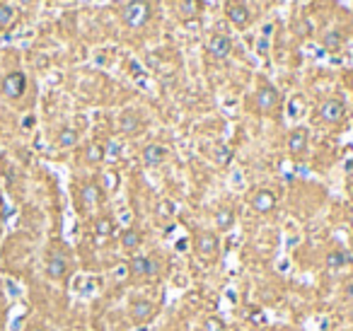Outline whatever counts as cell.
Returning a JSON list of instances; mask_svg holds the SVG:
<instances>
[{"label":"cell","instance_id":"6","mask_svg":"<svg viewBox=\"0 0 353 331\" xmlns=\"http://www.w3.org/2000/svg\"><path fill=\"white\" fill-rule=\"evenodd\" d=\"M317 116H320V121H324V124H339V121H344V116H346V104L341 102V99H337V97L324 99V102L320 104V109H317Z\"/></svg>","mask_w":353,"mask_h":331},{"label":"cell","instance_id":"26","mask_svg":"<svg viewBox=\"0 0 353 331\" xmlns=\"http://www.w3.org/2000/svg\"><path fill=\"white\" fill-rule=\"evenodd\" d=\"M24 331H46V329H44L41 324H29V326H27Z\"/></svg>","mask_w":353,"mask_h":331},{"label":"cell","instance_id":"27","mask_svg":"<svg viewBox=\"0 0 353 331\" xmlns=\"http://www.w3.org/2000/svg\"><path fill=\"white\" fill-rule=\"evenodd\" d=\"M348 87L353 90V73H351V78H348Z\"/></svg>","mask_w":353,"mask_h":331},{"label":"cell","instance_id":"2","mask_svg":"<svg viewBox=\"0 0 353 331\" xmlns=\"http://www.w3.org/2000/svg\"><path fill=\"white\" fill-rule=\"evenodd\" d=\"M121 17H123V22L129 24L131 29H138V27H145L150 22L153 8H150L148 0H131L129 5L121 10Z\"/></svg>","mask_w":353,"mask_h":331},{"label":"cell","instance_id":"18","mask_svg":"<svg viewBox=\"0 0 353 331\" xmlns=\"http://www.w3.org/2000/svg\"><path fill=\"white\" fill-rule=\"evenodd\" d=\"M95 237L97 239H109L114 237V220L109 215H102L95 220Z\"/></svg>","mask_w":353,"mask_h":331},{"label":"cell","instance_id":"9","mask_svg":"<svg viewBox=\"0 0 353 331\" xmlns=\"http://www.w3.org/2000/svg\"><path fill=\"white\" fill-rule=\"evenodd\" d=\"M70 273V266H68V259H65L63 252H54L46 259V276L51 281H65Z\"/></svg>","mask_w":353,"mask_h":331},{"label":"cell","instance_id":"25","mask_svg":"<svg viewBox=\"0 0 353 331\" xmlns=\"http://www.w3.org/2000/svg\"><path fill=\"white\" fill-rule=\"evenodd\" d=\"M324 44H327V48H331V51H337V48L341 46V39H339V34H329V37L324 39Z\"/></svg>","mask_w":353,"mask_h":331},{"label":"cell","instance_id":"10","mask_svg":"<svg viewBox=\"0 0 353 331\" xmlns=\"http://www.w3.org/2000/svg\"><path fill=\"white\" fill-rule=\"evenodd\" d=\"M225 12H227V20L235 24V27H247L252 15H249V8L242 3V0H230L225 5Z\"/></svg>","mask_w":353,"mask_h":331},{"label":"cell","instance_id":"22","mask_svg":"<svg viewBox=\"0 0 353 331\" xmlns=\"http://www.w3.org/2000/svg\"><path fill=\"white\" fill-rule=\"evenodd\" d=\"M225 329H227V324H225L223 317L208 315L203 319V331H225Z\"/></svg>","mask_w":353,"mask_h":331},{"label":"cell","instance_id":"12","mask_svg":"<svg viewBox=\"0 0 353 331\" xmlns=\"http://www.w3.org/2000/svg\"><path fill=\"white\" fill-rule=\"evenodd\" d=\"M145 167H157L162 165L165 160H167V148L160 145V143H150V145H145L143 148V155H140Z\"/></svg>","mask_w":353,"mask_h":331},{"label":"cell","instance_id":"16","mask_svg":"<svg viewBox=\"0 0 353 331\" xmlns=\"http://www.w3.org/2000/svg\"><path fill=\"white\" fill-rule=\"evenodd\" d=\"M233 225H235V211L227 208V205H220L216 211V228L220 232H227V230H233Z\"/></svg>","mask_w":353,"mask_h":331},{"label":"cell","instance_id":"21","mask_svg":"<svg viewBox=\"0 0 353 331\" xmlns=\"http://www.w3.org/2000/svg\"><path fill=\"white\" fill-rule=\"evenodd\" d=\"M58 145H61V148H73V145H78V131H75V128H61V133H58Z\"/></svg>","mask_w":353,"mask_h":331},{"label":"cell","instance_id":"8","mask_svg":"<svg viewBox=\"0 0 353 331\" xmlns=\"http://www.w3.org/2000/svg\"><path fill=\"white\" fill-rule=\"evenodd\" d=\"M27 90V75L22 71H15V73H8L3 78V95L8 99H20Z\"/></svg>","mask_w":353,"mask_h":331},{"label":"cell","instance_id":"20","mask_svg":"<svg viewBox=\"0 0 353 331\" xmlns=\"http://www.w3.org/2000/svg\"><path fill=\"white\" fill-rule=\"evenodd\" d=\"M346 264H351V256L344 252V249H334V252L327 254V266L329 268H341Z\"/></svg>","mask_w":353,"mask_h":331},{"label":"cell","instance_id":"3","mask_svg":"<svg viewBox=\"0 0 353 331\" xmlns=\"http://www.w3.org/2000/svg\"><path fill=\"white\" fill-rule=\"evenodd\" d=\"M193 252H196L199 259L213 261L218 256V252H220V237L216 232H210V230L196 232V237H193Z\"/></svg>","mask_w":353,"mask_h":331},{"label":"cell","instance_id":"28","mask_svg":"<svg viewBox=\"0 0 353 331\" xmlns=\"http://www.w3.org/2000/svg\"><path fill=\"white\" fill-rule=\"evenodd\" d=\"M0 208H3V198H0Z\"/></svg>","mask_w":353,"mask_h":331},{"label":"cell","instance_id":"23","mask_svg":"<svg viewBox=\"0 0 353 331\" xmlns=\"http://www.w3.org/2000/svg\"><path fill=\"white\" fill-rule=\"evenodd\" d=\"M12 20H15V10L5 3H0V27H8Z\"/></svg>","mask_w":353,"mask_h":331},{"label":"cell","instance_id":"4","mask_svg":"<svg viewBox=\"0 0 353 331\" xmlns=\"http://www.w3.org/2000/svg\"><path fill=\"white\" fill-rule=\"evenodd\" d=\"M129 317L136 326H145V324H150L157 317V305L148 298H136L129 305Z\"/></svg>","mask_w":353,"mask_h":331},{"label":"cell","instance_id":"1","mask_svg":"<svg viewBox=\"0 0 353 331\" xmlns=\"http://www.w3.org/2000/svg\"><path fill=\"white\" fill-rule=\"evenodd\" d=\"M129 276L133 281H160L162 278V264L153 254H136L129 259Z\"/></svg>","mask_w":353,"mask_h":331},{"label":"cell","instance_id":"7","mask_svg":"<svg viewBox=\"0 0 353 331\" xmlns=\"http://www.w3.org/2000/svg\"><path fill=\"white\" fill-rule=\"evenodd\" d=\"M276 203H278V198H276V194H273L271 189H257L252 196H249V205H252V211L259 215H269L276 208Z\"/></svg>","mask_w":353,"mask_h":331},{"label":"cell","instance_id":"11","mask_svg":"<svg viewBox=\"0 0 353 331\" xmlns=\"http://www.w3.org/2000/svg\"><path fill=\"white\" fill-rule=\"evenodd\" d=\"M206 48H208V54L213 56V58H227L230 56V51H233V41H230V37L227 34H213L208 39V44H206Z\"/></svg>","mask_w":353,"mask_h":331},{"label":"cell","instance_id":"15","mask_svg":"<svg viewBox=\"0 0 353 331\" xmlns=\"http://www.w3.org/2000/svg\"><path fill=\"white\" fill-rule=\"evenodd\" d=\"M288 150L293 155H303L307 150V131L305 128H293L288 133Z\"/></svg>","mask_w":353,"mask_h":331},{"label":"cell","instance_id":"17","mask_svg":"<svg viewBox=\"0 0 353 331\" xmlns=\"http://www.w3.org/2000/svg\"><path fill=\"white\" fill-rule=\"evenodd\" d=\"M80 198H82V203L85 205H95V203L102 201V189H99L95 182H87L80 189Z\"/></svg>","mask_w":353,"mask_h":331},{"label":"cell","instance_id":"13","mask_svg":"<svg viewBox=\"0 0 353 331\" xmlns=\"http://www.w3.org/2000/svg\"><path fill=\"white\" fill-rule=\"evenodd\" d=\"M140 126H143V118H140V114H138V111L126 109L119 116V131H121V133L131 135V133H136Z\"/></svg>","mask_w":353,"mask_h":331},{"label":"cell","instance_id":"14","mask_svg":"<svg viewBox=\"0 0 353 331\" xmlns=\"http://www.w3.org/2000/svg\"><path fill=\"white\" fill-rule=\"evenodd\" d=\"M119 245H121V249H126V252H136L138 247L143 245V232L138 228H126L119 237Z\"/></svg>","mask_w":353,"mask_h":331},{"label":"cell","instance_id":"19","mask_svg":"<svg viewBox=\"0 0 353 331\" xmlns=\"http://www.w3.org/2000/svg\"><path fill=\"white\" fill-rule=\"evenodd\" d=\"M107 158V148L104 145H99V143H90L87 148H85V160L87 162H102V160Z\"/></svg>","mask_w":353,"mask_h":331},{"label":"cell","instance_id":"24","mask_svg":"<svg viewBox=\"0 0 353 331\" xmlns=\"http://www.w3.org/2000/svg\"><path fill=\"white\" fill-rule=\"evenodd\" d=\"M196 0H182L179 3V15H184V17H191V15H196Z\"/></svg>","mask_w":353,"mask_h":331},{"label":"cell","instance_id":"5","mask_svg":"<svg viewBox=\"0 0 353 331\" xmlns=\"http://www.w3.org/2000/svg\"><path fill=\"white\" fill-rule=\"evenodd\" d=\"M281 102H283L281 92L273 85H261L257 90V95H254V104H257L259 114H273V111L281 107Z\"/></svg>","mask_w":353,"mask_h":331}]
</instances>
